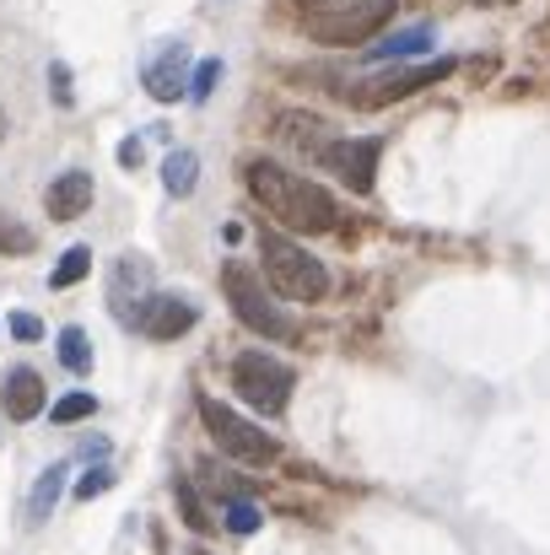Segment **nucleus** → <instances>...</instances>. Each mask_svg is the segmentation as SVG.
I'll list each match as a JSON object with an SVG mask.
<instances>
[{"mask_svg":"<svg viewBox=\"0 0 550 555\" xmlns=\"http://www.w3.org/2000/svg\"><path fill=\"white\" fill-rule=\"evenodd\" d=\"M87 205H92V173H81V168L60 173L54 184L43 189V210H49V221H76Z\"/></svg>","mask_w":550,"mask_h":555,"instance_id":"obj_13","label":"nucleus"},{"mask_svg":"<svg viewBox=\"0 0 550 555\" xmlns=\"http://www.w3.org/2000/svg\"><path fill=\"white\" fill-rule=\"evenodd\" d=\"M394 16V0H335L324 11H308V38L319 43H367L378 38V27Z\"/></svg>","mask_w":550,"mask_h":555,"instance_id":"obj_5","label":"nucleus"},{"mask_svg":"<svg viewBox=\"0 0 550 555\" xmlns=\"http://www.w3.org/2000/svg\"><path fill=\"white\" fill-rule=\"evenodd\" d=\"M189 555H205V551H189Z\"/></svg>","mask_w":550,"mask_h":555,"instance_id":"obj_30","label":"nucleus"},{"mask_svg":"<svg viewBox=\"0 0 550 555\" xmlns=\"http://www.w3.org/2000/svg\"><path fill=\"white\" fill-rule=\"evenodd\" d=\"M0 141H5V114H0Z\"/></svg>","mask_w":550,"mask_h":555,"instance_id":"obj_29","label":"nucleus"},{"mask_svg":"<svg viewBox=\"0 0 550 555\" xmlns=\"http://www.w3.org/2000/svg\"><path fill=\"white\" fill-rule=\"evenodd\" d=\"M259 259H265V281L286 297V302H319L330 292V275L319 259H308V248H297L281 232H259Z\"/></svg>","mask_w":550,"mask_h":555,"instance_id":"obj_3","label":"nucleus"},{"mask_svg":"<svg viewBox=\"0 0 550 555\" xmlns=\"http://www.w3.org/2000/svg\"><path fill=\"white\" fill-rule=\"evenodd\" d=\"M141 157H146V146H141L136 135H130V141H119V163H125V168H141Z\"/></svg>","mask_w":550,"mask_h":555,"instance_id":"obj_28","label":"nucleus"},{"mask_svg":"<svg viewBox=\"0 0 550 555\" xmlns=\"http://www.w3.org/2000/svg\"><path fill=\"white\" fill-rule=\"evenodd\" d=\"M243 179H248V194L265 205V216H276L286 232H335V221H341L335 194L314 184L308 173H286L281 163L254 157L243 168Z\"/></svg>","mask_w":550,"mask_h":555,"instance_id":"obj_1","label":"nucleus"},{"mask_svg":"<svg viewBox=\"0 0 550 555\" xmlns=\"http://www.w3.org/2000/svg\"><path fill=\"white\" fill-rule=\"evenodd\" d=\"M60 362L76 372V377H87L92 372V346H87V330H60Z\"/></svg>","mask_w":550,"mask_h":555,"instance_id":"obj_19","label":"nucleus"},{"mask_svg":"<svg viewBox=\"0 0 550 555\" xmlns=\"http://www.w3.org/2000/svg\"><path fill=\"white\" fill-rule=\"evenodd\" d=\"M216 81H221V60H200V70L189 76V98L205 103V98L216 92Z\"/></svg>","mask_w":550,"mask_h":555,"instance_id":"obj_24","label":"nucleus"},{"mask_svg":"<svg viewBox=\"0 0 550 555\" xmlns=\"http://www.w3.org/2000/svg\"><path fill=\"white\" fill-rule=\"evenodd\" d=\"M49 87H54V103H60V108H71V103H76V92H71V70H65L60 60L49 65Z\"/></svg>","mask_w":550,"mask_h":555,"instance_id":"obj_25","label":"nucleus"},{"mask_svg":"<svg viewBox=\"0 0 550 555\" xmlns=\"http://www.w3.org/2000/svg\"><path fill=\"white\" fill-rule=\"evenodd\" d=\"M33 248H38V232L0 210V254H33Z\"/></svg>","mask_w":550,"mask_h":555,"instance_id":"obj_21","label":"nucleus"},{"mask_svg":"<svg viewBox=\"0 0 550 555\" xmlns=\"http://www.w3.org/2000/svg\"><path fill=\"white\" fill-rule=\"evenodd\" d=\"M426 49H432V27L415 22V27H405V33H383L378 43H367L362 60L367 65H378V60H410V54H426Z\"/></svg>","mask_w":550,"mask_h":555,"instance_id":"obj_15","label":"nucleus"},{"mask_svg":"<svg viewBox=\"0 0 550 555\" xmlns=\"http://www.w3.org/2000/svg\"><path fill=\"white\" fill-rule=\"evenodd\" d=\"M194 179H200V157L194 152H168V163H163V189L168 194H194Z\"/></svg>","mask_w":550,"mask_h":555,"instance_id":"obj_16","label":"nucleus"},{"mask_svg":"<svg viewBox=\"0 0 550 555\" xmlns=\"http://www.w3.org/2000/svg\"><path fill=\"white\" fill-rule=\"evenodd\" d=\"M87 270H92V248H81V243H76V248H65V254H60V264L49 270V286H54V292H65V286H76Z\"/></svg>","mask_w":550,"mask_h":555,"instance_id":"obj_18","label":"nucleus"},{"mask_svg":"<svg viewBox=\"0 0 550 555\" xmlns=\"http://www.w3.org/2000/svg\"><path fill=\"white\" fill-rule=\"evenodd\" d=\"M11 335H16V340H38V335H43V324H38L33 313H11Z\"/></svg>","mask_w":550,"mask_h":555,"instance_id":"obj_27","label":"nucleus"},{"mask_svg":"<svg viewBox=\"0 0 550 555\" xmlns=\"http://www.w3.org/2000/svg\"><path fill=\"white\" fill-rule=\"evenodd\" d=\"M60 486H65V464H54L38 486H33V502H27V524L38 529L49 513H54V502H60Z\"/></svg>","mask_w":550,"mask_h":555,"instance_id":"obj_17","label":"nucleus"},{"mask_svg":"<svg viewBox=\"0 0 550 555\" xmlns=\"http://www.w3.org/2000/svg\"><path fill=\"white\" fill-rule=\"evenodd\" d=\"M174 496H179V513H183V524H189L194 534H210V529H216V518L205 513V502L194 496V486H189V480H179V486H174Z\"/></svg>","mask_w":550,"mask_h":555,"instance_id":"obj_20","label":"nucleus"},{"mask_svg":"<svg viewBox=\"0 0 550 555\" xmlns=\"http://www.w3.org/2000/svg\"><path fill=\"white\" fill-rule=\"evenodd\" d=\"M448 76H453V60H421V65H410V70L372 76L362 92H351V103H357V108H383V103H399V98H410V92H421V87H437V81H448Z\"/></svg>","mask_w":550,"mask_h":555,"instance_id":"obj_7","label":"nucleus"},{"mask_svg":"<svg viewBox=\"0 0 550 555\" xmlns=\"http://www.w3.org/2000/svg\"><path fill=\"white\" fill-rule=\"evenodd\" d=\"M276 141H281V146H292V152H303V157H308V163H319V168H324V157H330V146H335L330 125H324V119H314V114H297V108L276 114Z\"/></svg>","mask_w":550,"mask_h":555,"instance_id":"obj_11","label":"nucleus"},{"mask_svg":"<svg viewBox=\"0 0 550 555\" xmlns=\"http://www.w3.org/2000/svg\"><path fill=\"white\" fill-rule=\"evenodd\" d=\"M146 286H152L146 254H119L114 259V275H108V302H114V319L119 324H136V313L146 302Z\"/></svg>","mask_w":550,"mask_h":555,"instance_id":"obj_8","label":"nucleus"},{"mask_svg":"<svg viewBox=\"0 0 550 555\" xmlns=\"http://www.w3.org/2000/svg\"><path fill=\"white\" fill-rule=\"evenodd\" d=\"M221 518H227V529H232V534H254V529L265 524V513H259L254 502H243V496H232V502L221 507Z\"/></svg>","mask_w":550,"mask_h":555,"instance_id":"obj_23","label":"nucleus"},{"mask_svg":"<svg viewBox=\"0 0 550 555\" xmlns=\"http://www.w3.org/2000/svg\"><path fill=\"white\" fill-rule=\"evenodd\" d=\"M292 367L286 362H276V357H265V351H243L238 362H232V388H238V399L248 404V410H259V415H281L286 410V399H292Z\"/></svg>","mask_w":550,"mask_h":555,"instance_id":"obj_6","label":"nucleus"},{"mask_svg":"<svg viewBox=\"0 0 550 555\" xmlns=\"http://www.w3.org/2000/svg\"><path fill=\"white\" fill-rule=\"evenodd\" d=\"M200 421H205V431L216 437V448L227 453V459H238V464H248V469H265V464H276V437H265L254 421H243L238 410H227L221 399H200Z\"/></svg>","mask_w":550,"mask_h":555,"instance_id":"obj_4","label":"nucleus"},{"mask_svg":"<svg viewBox=\"0 0 550 555\" xmlns=\"http://www.w3.org/2000/svg\"><path fill=\"white\" fill-rule=\"evenodd\" d=\"M194 302L189 297H168V292H152L146 302H141V313H136V330L141 335H152V340H179L183 330H194Z\"/></svg>","mask_w":550,"mask_h":555,"instance_id":"obj_9","label":"nucleus"},{"mask_svg":"<svg viewBox=\"0 0 550 555\" xmlns=\"http://www.w3.org/2000/svg\"><path fill=\"white\" fill-rule=\"evenodd\" d=\"M221 292H227L238 324H248L254 335H265V340H297V324L270 302L265 270H254L248 259H227V264H221Z\"/></svg>","mask_w":550,"mask_h":555,"instance_id":"obj_2","label":"nucleus"},{"mask_svg":"<svg viewBox=\"0 0 550 555\" xmlns=\"http://www.w3.org/2000/svg\"><path fill=\"white\" fill-rule=\"evenodd\" d=\"M108 486H114V469H92V475H81L76 496H81V502H92V496H103Z\"/></svg>","mask_w":550,"mask_h":555,"instance_id":"obj_26","label":"nucleus"},{"mask_svg":"<svg viewBox=\"0 0 550 555\" xmlns=\"http://www.w3.org/2000/svg\"><path fill=\"white\" fill-rule=\"evenodd\" d=\"M49 415H54V426H76V421L98 415V399H92V393H65V399H60Z\"/></svg>","mask_w":550,"mask_h":555,"instance_id":"obj_22","label":"nucleus"},{"mask_svg":"<svg viewBox=\"0 0 550 555\" xmlns=\"http://www.w3.org/2000/svg\"><path fill=\"white\" fill-rule=\"evenodd\" d=\"M183 65H189V43H163V49L146 60L141 81H146V92H152L157 103H179L183 92H189V76H183Z\"/></svg>","mask_w":550,"mask_h":555,"instance_id":"obj_12","label":"nucleus"},{"mask_svg":"<svg viewBox=\"0 0 550 555\" xmlns=\"http://www.w3.org/2000/svg\"><path fill=\"white\" fill-rule=\"evenodd\" d=\"M43 399H49V388H43V377H38L33 367H11V372H5L0 410H5L11 421H33V415L43 410Z\"/></svg>","mask_w":550,"mask_h":555,"instance_id":"obj_14","label":"nucleus"},{"mask_svg":"<svg viewBox=\"0 0 550 555\" xmlns=\"http://www.w3.org/2000/svg\"><path fill=\"white\" fill-rule=\"evenodd\" d=\"M378 152H383L378 135H367V141H335L330 157H324V168L341 173V184L351 189V194H367V189H372V173H378Z\"/></svg>","mask_w":550,"mask_h":555,"instance_id":"obj_10","label":"nucleus"}]
</instances>
